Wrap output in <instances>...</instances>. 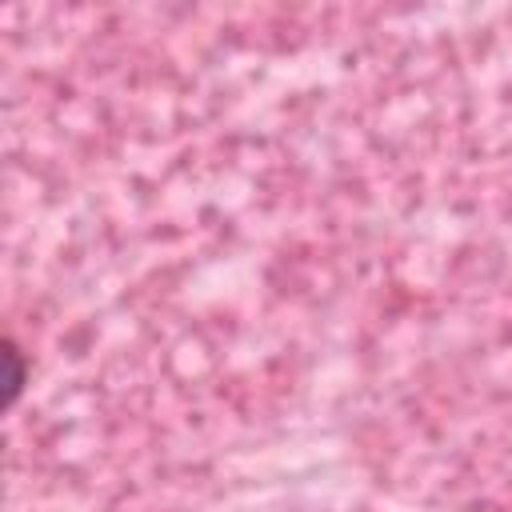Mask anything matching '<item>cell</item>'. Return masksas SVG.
I'll return each mask as SVG.
<instances>
[{"instance_id":"1","label":"cell","mask_w":512,"mask_h":512,"mask_svg":"<svg viewBox=\"0 0 512 512\" xmlns=\"http://www.w3.org/2000/svg\"><path fill=\"white\" fill-rule=\"evenodd\" d=\"M4 356H8V368H12V372H8V396L16 400V392H20V364H16V348L8 344V352H4Z\"/></svg>"}]
</instances>
